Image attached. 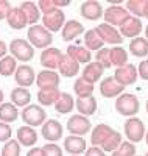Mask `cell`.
<instances>
[{
	"instance_id": "39",
	"label": "cell",
	"mask_w": 148,
	"mask_h": 156,
	"mask_svg": "<svg viewBox=\"0 0 148 156\" xmlns=\"http://www.w3.org/2000/svg\"><path fill=\"white\" fill-rule=\"evenodd\" d=\"M112 156H136V147L129 140H122V144L112 151Z\"/></svg>"
},
{
	"instance_id": "34",
	"label": "cell",
	"mask_w": 148,
	"mask_h": 156,
	"mask_svg": "<svg viewBox=\"0 0 148 156\" xmlns=\"http://www.w3.org/2000/svg\"><path fill=\"white\" fill-rule=\"evenodd\" d=\"M111 64L115 67H122L128 64V51L123 47H111Z\"/></svg>"
},
{
	"instance_id": "49",
	"label": "cell",
	"mask_w": 148,
	"mask_h": 156,
	"mask_svg": "<svg viewBox=\"0 0 148 156\" xmlns=\"http://www.w3.org/2000/svg\"><path fill=\"white\" fill-rule=\"evenodd\" d=\"M6 53H8V45L5 44V41H2V39H0V59L5 58Z\"/></svg>"
},
{
	"instance_id": "35",
	"label": "cell",
	"mask_w": 148,
	"mask_h": 156,
	"mask_svg": "<svg viewBox=\"0 0 148 156\" xmlns=\"http://www.w3.org/2000/svg\"><path fill=\"white\" fill-rule=\"evenodd\" d=\"M93 89H95V86L87 83L86 80H83L81 76L76 78L75 83H73V90H75L76 97H89V95L93 94Z\"/></svg>"
},
{
	"instance_id": "56",
	"label": "cell",
	"mask_w": 148,
	"mask_h": 156,
	"mask_svg": "<svg viewBox=\"0 0 148 156\" xmlns=\"http://www.w3.org/2000/svg\"><path fill=\"white\" fill-rule=\"evenodd\" d=\"M70 156H79V154H70Z\"/></svg>"
},
{
	"instance_id": "32",
	"label": "cell",
	"mask_w": 148,
	"mask_h": 156,
	"mask_svg": "<svg viewBox=\"0 0 148 156\" xmlns=\"http://www.w3.org/2000/svg\"><path fill=\"white\" fill-rule=\"evenodd\" d=\"M129 51L136 58H145V56H148V41H146L145 37H142V36L131 39V42H129Z\"/></svg>"
},
{
	"instance_id": "30",
	"label": "cell",
	"mask_w": 148,
	"mask_h": 156,
	"mask_svg": "<svg viewBox=\"0 0 148 156\" xmlns=\"http://www.w3.org/2000/svg\"><path fill=\"white\" fill-rule=\"evenodd\" d=\"M75 108V98L69 92H61L59 98L55 103V109L58 114H69Z\"/></svg>"
},
{
	"instance_id": "5",
	"label": "cell",
	"mask_w": 148,
	"mask_h": 156,
	"mask_svg": "<svg viewBox=\"0 0 148 156\" xmlns=\"http://www.w3.org/2000/svg\"><path fill=\"white\" fill-rule=\"evenodd\" d=\"M65 23V16H64V11L56 8L47 14H42V27L47 28L50 33H58L62 30Z\"/></svg>"
},
{
	"instance_id": "3",
	"label": "cell",
	"mask_w": 148,
	"mask_h": 156,
	"mask_svg": "<svg viewBox=\"0 0 148 156\" xmlns=\"http://www.w3.org/2000/svg\"><path fill=\"white\" fill-rule=\"evenodd\" d=\"M8 50L11 51V56L16 61H22V62H28L33 59L34 56V48L33 45L26 41V39L22 37H16L9 42Z\"/></svg>"
},
{
	"instance_id": "41",
	"label": "cell",
	"mask_w": 148,
	"mask_h": 156,
	"mask_svg": "<svg viewBox=\"0 0 148 156\" xmlns=\"http://www.w3.org/2000/svg\"><path fill=\"white\" fill-rule=\"evenodd\" d=\"M109 47H103L101 50L97 51V55H95V59L98 64H101L103 69H109L112 67V64H111V53H109Z\"/></svg>"
},
{
	"instance_id": "47",
	"label": "cell",
	"mask_w": 148,
	"mask_h": 156,
	"mask_svg": "<svg viewBox=\"0 0 148 156\" xmlns=\"http://www.w3.org/2000/svg\"><path fill=\"white\" fill-rule=\"evenodd\" d=\"M84 156H106V153L100 147H89L84 151Z\"/></svg>"
},
{
	"instance_id": "22",
	"label": "cell",
	"mask_w": 148,
	"mask_h": 156,
	"mask_svg": "<svg viewBox=\"0 0 148 156\" xmlns=\"http://www.w3.org/2000/svg\"><path fill=\"white\" fill-rule=\"evenodd\" d=\"M75 106L78 109V112L84 115V117H90L97 112V98L95 97H78L75 100Z\"/></svg>"
},
{
	"instance_id": "43",
	"label": "cell",
	"mask_w": 148,
	"mask_h": 156,
	"mask_svg": "<svg viewBox=\"0 0 148 156\" xmlns=\"http://www.w3.org/2000/svg\"><path fill=\"white\" fill-rule=\"evenodd\" d=\"M12 136V129L9 123L0 122V142H8Z\"/></svg>"
},
{
	"instance_id": "36",
	"label": "cell",
	"mask_w": 148,
	"mask_h": 156,
	"mask_svg": "<svg viewBox=\"0 0 148 156\" xmlns=\"http://www.w3.org/2000/svg\"><path fill=\"white\" fill-rule=\"evenodd\" d=\"M16 69H17V61L12 58L11 55L5 56L0 59V75L2 76H12L16 73Z\"/></svg>"
},
{
	"instance_id": "16",
	"label": "cell",
	"mask_w": 148,
	"mask_h": 156,
	"mask_svg": "<svg viewBox=\"0 0 148 156\" xmlns=\"http://www.w3.org/2000/svg\"><path fill=\"white\" fill-rule=\"evenodd\" d=\"M125 92V86H122L120 83H117L114 80V76H107L100 83V94L104 98H112V97H118L120 94Z\"/></svg>"
},
{
	"instance_id": "15",
	"label": "cell",
	"mask_w": 148,
	"mask_h": 156,
	"mask_svg": "<svg viewBox=\"0 0 148 156\" xmlns=\"http://www.w3.org/2000/svg\"><path fill=\"white\" fill-rule=\"evenodd\" d=\"M79 12H81L83 19L95 22V20H100V17L103 16V6L95 0H86L79 6Z\"/></svg>"
},
{
	"instance_id": "55",
	"label": "cell",
	"mask_w": 148,
	"mask_h": 156,
	"mask_svg": "<svg viewBox=\"0 0 148 156\" xmlns=\"http://www.w3.org/2000/svg\"><path fill=\"white\" fill-rule=\"evenodd\" d=\"M145 106H146V112H148V100H146V105Z\"/></svg>"
},
{
	"instance_id": "7",
	"label": "cell",
	"mask_w": 148,
	"mask_h": 156,
	"mask_svg": "<svg viewBox=\"0 0 148 156\" xmlns=\"http://www.w3.org/2000/svg\"><path fill=\"white\" fill-rule=\"evenodd\" d=\"M90 128H92V123L89 120V117H84L81 114L70 115V119L67 120V131H69L72 136L87 134Z\"/></svg>"
},
{
	"instance_id": "1",
	"label": "cell",
	"mask_w": 148,
	"mask_h": 156,
	"mask_svg": "<svg viewBox=\"0 0 148 156\" xmlns=\"http://www.w3.org/2000/svg\"><path fill=\"white\" fill-rule=\"evenodd\" d=\"M139 108H140V103H139V98L134 95V94H129V92H123L120 94L117 98H115V109L120 115H125V117H136V114L139 112Z\"/></svg>"
},
{
	"instance_id": "52",
	"label": "cell",
	"mask_w": 148,
	"mask_h": 156,
	"mask_svg": "<svg viewBox=\"0 0 148 156\" xmlns=\"http://www.w3.org/2000/svg\"><path fill=\"white\" fill-rule=\"evenodd\" d=\"M3 98H5V95H3V90L0 89V105H2V103H3Z\"/></svg>"
},
{
	"instance_id": "12",
	"label": "cell",
	"mask_w": 148,
	"mask_h": 156,
	"mask_svg": "<svg viewBox=\"0 0 148 156\" xmlns=\"http://www.w3.org/2000/svg\"><path fill=\"white\" fill-rule=\"evenodd\" d=\"M61 59H62V51L56 47H48L41 53V64L47 70L58 69Z\"/></svg>"
},
{
	"instance_id": "14",
	"label": "cell",
	"mask_w": 148,
	"mask_h": 156,
	"mask_svg": "<svg viewBox=\"0 0 148 156\" xmlns=\"http://www.w3.org/2000/svg\"><path fill=\"white\" fill-rule=\"evenodd\" d=\"M142 30H143V25H142L140 19L134 17V16H129L122 25H120V31L118 33L122 34V37L134 39V37H139Z\"/></svg>"
},
{
	"instance_id": "27",
	"label": "cell",
	"mask_w": 148,
	"mask_h": 156,
	"mask_svg": "<svg viewBox=\"0 0 148 156\" xmlns=\"http://www.w3.org/2000/svg\"><path fill=\"white\" fill-rule=\"evenodd\" d=\"M6 22H8V27L12 28V30H23L26 25H28V22L25 19V14L22 12V9L19 6L11 8L9 14L6 17Z\"/></svg>"
},
{
	"instance_id": "11",
	"label": "cell",
	"mask_w": 148,
	"mask_h": 156,
	"mask_svg": "<svg viewBox=\"0 0 148 156\" xmlns=\"http://www.w3.org/2000/svg\"><path fill=\"white\" fill-rule=\"evenodd\" d=\"M95 31L98 33L100 39L104 42V44H111V45H120L123 42V37L120 34L114 27L107 23H100L98 27L95 28Z\"/></svg>"
},
{
	"instance_id": "31",
	"label": "cell",
	"mask_w": 148,
	"mask_h": 156,
	"mask_svg": "<svg viewBox=\"0 0 148 156\" xmlns=\"http://www.w3.org/2000/svg\"><path fill=\"white\" fill-rule=\"evenodd\" d=\"M19 117V109L17 106H14L12 103H2L0 105V122L3 123H11V122H16Z\"/></svg>"
},
{
	"instance_id": "38",
	"label": "cell",
	"mask_w": 148,
	"mask_h": 156,
	"mask_svg": "<svg viewBox=\"0 0 148 156\" xmlns=\"http://www.w3.org/2000/svg\"><path fill=\"white\" fill-rule=\"evenodd\" d=\"M0 156H20V144L16 139H9L2 147Z\"/></svg>"
},
{
	"instance_id": "45",
	"label": "cell",
	"mask_w": 148,
	"mask_h": 156,
	"mask_svg": "<svg viewBox=\"0 0 148 156\" xmlns=\"http://www.w3.org/2000/svg\"><path fill=\"white\" fill-rule=\"evenodd\" d=\"M137 75L142 78V80L148 81V59H142L139 62V67H137Z\"/></svg>"
},
{
	"instance_id": "54",
	"label": "cell",
	"mask_w": 148,
	"mask_h": 156,
	"mask_svg": "<svg viewBox=\"0 0 148 156\" xmlns=\"http://www.w3.org/2000/svg\"><path fill=\"white\" fill-rule=\"evenodd\" d=\"M145 142H146V145H148V131L145 133Z\"/></svg>"
},
{
	"instance_id": "53",
	"label": "cell",
	"mask_w": 148,
	"mask_h": 156,
	"mask_svg": "<svg viewBox=\"0 0 148 156\" xmlns=\"http://www.w3.org/2000/svg\"><path fill=\"white\" fill-rule=\"evenodd\" d=\"M145 39L148 41V25H146V28H145Z\"/></svg>"
},
{
	"instance_id": "4",
	"label": "cell",
	"mask_w": 148,
	"mask_h": 156,
	"mask_svg": "<svg viewBox=\"0 0 148 156\" xmlns=\"http://www.w3.org/2000/svg\"><path fill=\"white\" fill-rule=\"evenodd\" d=\"M20 117H22V120L25 122L26 126L34 128V126H42L44 125V122L47 120V112L41 105H37V103L36 105H31L30 103L28 106H25L22 109Z\"/></svg>"
},
{
	"instance_id": "50",
	"label": "cell",
	"mask_w": 148,
	"mask_h": 156,
	"mask_svg": "<svg viewBox=\"0 0 148 156\" xmlns=\"http://www.w3.org/2000/svg\"><path fill=\"white\" fill-rule=\"evenodd\" d=\"M53 3H55L56 8H62V6H67V5H70V2H59V0H53Z\"/></svg>"
},
{
	"instance_id": "26",
	"label": "cell",
	"mask_w": 148,
	"mask_h": 156,
	"mask_svg": "<svg viewBox=\"0 0 148 156\" xmlns=\"http://www.w3.org/2000/svg\"><path fill=\"white\" fill-rule=\"evenodd\" d=\"M59 95H61V90L58 87H44V89H39L37 101L41 106H50V105H55Z\"/></svg>"
},
{
	"instance_id": "51",
	"label": "cell",
	"mask_w": 148,
	"mask_h": 156,
	"mask_svg": "<svg viewBox=\"0 0 148 156\" xmlns=\"http://www.w3.org/2000/svg\"><path fill=\"white\" fill-rule=\"evenodd\" d=\"M143 17L148 19V0H146V5H145V12H143Z\"/></svg>"
},
{
	"instance_id": "25",
	"label": "cell",
	"mask_w": 148,
	"mask_h": 156,
	"mask_svg": "<svg viewBox=\"0 0 148 156\" xmlns=\"http://www.w3.org/2000/svg\"><path fill=\"white\" fill-rule=\"evenodd\" d=\"M31 101V92L26 87H14L11 89V103L17 108L28 106Z\"/></svg>"
},
{
	"instance_id": "18",
	"label": "cell",
	"mask_w": 148,
	"mask_h": 156,
	"mask_svg": "<svg viewBox=\"0 0 148 156\" xmlns=\"http://www.w3.org/2000/svg\"><path fill=\"white\" fill-rule=\"evenodd\" d=\"M115 131V129H112L109 125H106V123H100L97 125L95 128L92 129V134H90V144L93 147H103L104 145V142L109 139V136Z\"/></svg>"
},
{
	"instance_id": "46",
	"label": "cell",
	"mask_w": 148,
	"mask_h": 156,
	"mask_svg": "<svg viewBox=\"0 0 148 156\" xmlns=\"http://www.w3.org/2000/svg\"><path fill=\"white\" fill-rule=\"evenodd\" d=\"M11 8H12V6L9 5L8 0H0V20H3V19L8 17Z\"/></svg>"
},
{
	"instance_id": "24",
	"label": "cell",
	"mask_w": 148,
	"mask_h": 156,
	"mask_svg": "<svg viewBox=\"0 0 148 156\" xmlns=\"http://www.w3.org/2000/svg\"><path fill=\"white\" fill-rule=\"evenodd\" d=\"M16 140L23 147H34L37 142V133L34 128L23 125V126L17 128V139Z\"/></svg>"
},
{
	"instance_id": "21",
	"label": "cell",
	"mask_w": 148,
	"mask_h": 156,
	"mask_svg": "<svg viewBox=\"0 0 148 156\" xmlns=\"http://www.w3.org/2000/svg\"><path fill=\"white\" fill-rule=\"evenodd\" d=\"M103 72H104V69H103L101 64H98L97 61H90L89 64L84 66V69L81 72V78L90 84H95L97 81H100Z\"/></svg>"
},
{
	"instance_id": "29",
	"label": "cell",
	"mask_w": 148,
	"mask_h": 156,
	"mask_svg": "<svg viewBox=\"0 0 148 156\" xmlns=\"http://www.w3.org/2000/svg\"><path fill=\"white\" fill-rule=\"evenodd\" d=\"M69 58L75 59L76 62H86L89 64L92 56H90V51L86 48V47H81V45H69L67 47V53H65Z\"/></svg>"
},
{
	"instance_id": "37",
	"label": "cell",
	"mask_w": 148,
	"mask_h": 156,
	"mask_svg": "<svg viewBox=\"0 0 148 156\" xmlns=\"http://www.w3.org/2000/svg\"><path fill=\"white\" fill-rule=\"evenodd\" d=\"M145 5H146V0H128L126 2V9L129 14H132L134 17H143V12H145Z\"/></svg>"
},
{
	"instance_id": "23",
	"label": "cell",
	"mask_w": 148,
	"mask_h": 156,
	"mask_svg": "<svg viewBox=\"0 0 148 156\" xmlns=\"http://www.w3.org/2000/svg\"><path fill=\"white\" fill-rule=\"evenodd\" d=\"M58 70H59V76L62 75L64 78H73L79 73V62L69 58L67 55H62V59L59 62Z\"/></svg>"
},
{
	"instance_id": "6",
	"label": "cell",
	"mask_w": 148,
	"mask_h": 156,
	"mask_svg": "<svg viewBox=\"0 0 148 156\" xmlns=\"http://www.w3.org/2000/svg\"><path fill=\"white\" fill-rule=\"evenodd\" d=\"M125 136L132 144L140 142L145 137V125L139 117H129L125 122Z\"/></svg>"
},
{
	"instance_id": "13",
	"label": "cell",
	"mask_w": 148,
	"mask_h": 156,
	"mask_svg": "<svg viewBox=\"0 0 148 156\" xmlns=\"http://www.w3.org/2000/svg\"><path fill=\"white\" fill-rule=\"evenodd\" d=\"M14 80L19 84V87H28V86L34 84V81H36V72L28 64H20L16 69Z\"/></svg>"
},
{
	"instance_id": "44",
	"label": "cell",
	"mask_w": 148,
	"mask_h": 156,
	"mask_svg": "<svg viewBox=\"0 0 148 156\" xmlns=\"http://www.w3.org/2000/svg\"><path fill=\"white\" fill-rule=\"evenodd\" d=\"M37 8H39V11H41L42 14H47V12L56 9L53 0H39V2H37Z\"/></svg>"
},
{
	"instance_id": "40",
	"label": "cell",
	"mask_w": 148,
	"mask_h": 156,
	"mask_svg": "<svg viewBox=\"0 0 148 156\" xmlns=\"http://www.w3.org/2000/svg\"><path fill=\"white\" fill-rule=\"evenodd\" d=\"M120 144H122V134H120L118 131H114V133L109 136V139L104 142V145L101 147V150H103V151H111V153H112Z\"/></svg>"
},
{
	"instance_id": "2",
	"label": "cell",
	"mask_w": 148,
	"mask_h": 156,
	"mask_svg": "<svg viewBox=\"0 0 148 156\" xmlns=\"http://www.w3.org/2000/svg\"><path fill=\"white\" fill-rule=\"evenodd\" d=\"M26 41H28L31 45H33V48L34 47H37V48H48L50 45H51V42H53V34L47 30V28H44L42 27V23L41 25H31V27L28 28V33H26Z\"/></svg>"
},
{
	"instance_id": "20",
	"label": "cell",
	"mask_w": 148,
	"mask_h": 156,
	"mask_svg": "<svg viewBox=\"0 0 148 156\" xmlns=\"http://www.w3.org/2000/svg\"><path fill=\"white\" fill-rule=\"evenodd\" d=\"M64 150L69 154H81L87 150V144L83 136H65L64 137Z\"/></svg>"
},
{
	"instance_id": "8",
	"label": "cell",
	"mask_w": 148,
	"mask_h": 156,
	"mask_svg": "<svg viewBox=\"0 0 148 156\" xmlns=\"http://www.w3.org/2000/svg\"><path fill=\"white\" fill-rule=\"evenodd\" d=\"M131 14L128 12V9L125 6H118V5H111L109 8H106V11H103V17H104V23L115 27V25H122Z\"/></svg>"
},
{
	"instance_id": "48",
	"label": "cell",
	"mask_w": 148,
	"mask_h": 156,
	"mask_svg": "<svg viewBox=\"0 0 148 156\" xmlns=\"http://www.w3.org/2000/svg\"><path fill=\"white\" fill-rule=\"evenodd\" d=\"M26 156H44V151L39 147H31L28 151H26Z\"/></svg>"
},
{
	"instance_id": "42",
	"label": "cell",
	"mask_w": 148,
	"mask_h": 156,
	"mask_svg": "<svg viewBox=\"0 0 148 156\" xmlns=\"http://www.w3.org/2000/svg\"><path fill=\"white\" fill-rule=\"evenodd\" d=\"M44 156H62V148L58 144H53V142H47L42 147Z\"/></svg>"
},
{
	"instance_id": "17",
	"label": "cell",
	"mask_w": 148,
	"mask_h": 156,
	"mask_svg": "<svg viewBox=\"0 0 148 156\" xmlns=\"http://www.w3.org/2000/svg\"><path fill=\"white\" fill-rule=\"evenodd\" d=\"M59 81H61V76L58 72L55 70H41L36 76V86L39 89H44V87H58L59 86Z\"/></svg>"
},
{
	"instance_id": "19",
	"label": "cell",
	"mask_w": 148,
	"mask_h": 156,
	"mask_svg": "<svg viewBox=\"0 0 148 156\" xmlns=\"http://www.w3.org/2000/svg\"><path fill=\"white\" fill-rule=\"evenodd\" d=\"M83 33H84V25L81 22L72 19V20H67L64 23V27L61 30V37H62V41L70 42V41L76 39L79 34H83Z\"/></svg>"
},
{
	"instance_id": "28",
	"label": "cell",
	"mask_w": 148,
	"mask_h": 156,
	"mask_svg": "<svg viewBox=\"0 0 148 156\" xmlns=\"http://www.w3.org/2000/svg\"><path fill=\"white\" fill-rule=\"evenodd\" d=\"M19 8L25 14V19H26L30 27L31 25H37L39 19H41V11H39V8L34 2H22Z\"/></svg>"
},
{
	"instance_id": "9",
	"label": "cell",
	"mask_w": 148,
	"mask_h": 156,
	"mask_svg": "<svg viewBox=\"0 0 148 156\" xmlns=\"http://www.w3.org/2000/svg\"><path fill=\"white\" fill-rule=\"evenodd\" d=\"M137 67L134 64H125L122 67H117L115 72H114V80L117 83H120L122 86H129V84H134L137 81Z\"/></svg>"
},
{
	"instance_id": "33",
	"label": "cell",
	"mask_w": 148,
	"mask_h": 156,
	"mask_svg": "<svg viewBox=\"0 0 148 156\" xmlns=\"http://www.w3.org/2000/svg\"><path fill=\"white\" fill-rule=\"evenodd\" d=\"M84 44H86V48L90 51V50H101L104 47V42L100 39L98 33L95 31V28H92V30H87L84 33Z\"/></svg>"
},
{
	"instance_id": "10",
	"label": "cell",
	"mask_w": 148,
	"mask_h": 156,
	"mask_svg": "<svg viewBox=\"0 0 148 156\" xmlns=\"http://www.w3.org/2000/svg\"><path fill=\"white\" fill-rule=\"evenodd\" d=\"M62 131H64L62 125H61L58 120H55V119L45 120L44 125L41 126V134H42V137H44L47 142H53V144L62 137Z\"/></svg>"
},
{
	"instance_id": "57",
	"label": "cell",
	"mask_w": 148,
	"mask_h": 156,
	"mask_svg": "<svg viewBox=\"0 0 148 156\" xmlns=\"http://www.w3.org/2000/svg\"><path fill=\"white\" fill-rule=\"evenodd\" d=\"M145 156H148V151H146V154H145Z\"/></svg>"
}]
</instances>
